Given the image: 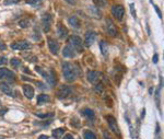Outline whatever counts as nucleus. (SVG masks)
I'll use <instances>...</instances> for the list:
<instances>
[{
    "label": "nucleus",
    "instance_id": "nucleus-1",
    "mask_svg": "<svg viewBox=\"0 0 164 139\" xmlns=\"http://www.w3.org/2000/svg\"><path fill=\"white\" fill-rule=\"evenodd\" d=\"M62 74L66 79V81L68 82H73L78 77V70L75 69V67L70 63H62Z\"/></svg>",
    "mask_w": 164,
    "mask_h": 139
},
{
    "label": "nucleus",
    "instance_id": "nucleus-2",
    "mask_svg": "<svg viewBox=\"0 0 164 139\" xmlns=\"http://www.w3.org/2000/svg\"><path fill=\"white\" fill-rule=\"evenodd\" d=\"M16 74L7 68H0V82L13 83L16 81Z\"/></svg>",
    "mask_w": 164,
    "mask_h": 139
},
{
    "label": "nucleus",
    "instance_id": "nucleus-3",
    "mask_svg": "<svg viewBox=\"0 0 164 139\" xmlns=\"http://www.w3.org/2000/svg\"><path fill=\"white\" fill-rule=\"evenodd\" d=\"M68 45H70L71 47L75 50V53H81L82 50H83L81 38L77 35H72L68 38Z\"/></svg>",
    "mask_w": 164,
    "mask_h": 139
},
{
    "label": "nucleus",
    "instance_id": "nucleus-4",
    "mask_svg": "<svg viewBox=\"0 0 164 139\" xmlns=\"http://www.w3.org/2000/svg\"><path fill=\"white\" fill-rule=\"evenodd\" d=\"M106 121H107V123H109V129H111L115 135H117V136H120V130H119V127H118L117 123H116V118H115V117L111 116V115H109V116H106Z\"/></svg>",
    "mask_w": 164,
    "mask_h": 139
},
{
    "label": "nucleus",
    "instance_id": "nucleus-5",
    "mask_svg": "<svg viewBox=\"0 0 164 139\" xmlns=\"http://www.w3.org/2000/svg\"><path fill=\"white\" fill-rule=\"evenodd\" d=\"M51 21H53V18L49 13L47 12H44L42 14V26L44 32H48L49 29H51Z\"/></svg>",
    "mask_w": 164,
    "mask_h": 139
},
{
    "label": "nucleus",
    "instance_id": "nucleus-6",
    "mask_svg": "<svg viewBox=\"0 0 164 139\" xmlns=\"http://www.w3.org/2000/svg\"><path fill=\"white\" fill-rule=\"evenodd\" d=\"M112 14H113L118 21H122L123 18H124V14H125L124 7L120 5L113 6V8H112Z\"/></svg>",
    "mask_w": 164,
    "mask_h": 139
},
{
    "label": "nucleus",
    "instance_id": "nucleus-7",
    "mask_svg": "<svg viewBox=\"0 0 164 139\" xmlns=\"http://www.w3.org/2000/svg\"><path fill=\"white\" fill-rule=\"evenodd\" d=\"M71 94V88L68 85H60L57 90V98L58 99H66L67 97Z\"/></svg>",
    "mask_w": 164,
    "mask_h": 139
},
{
    "label": "nucleus",
    "instance_id": "nucleus-8",
    "mask_svg": "<svg viewBox=\"0 0 164 139\" xmlns=\"http://www.w3.org/2000/svg\"><path fill=\"white\" fill-rule=\"evenodd\" d=\"M31 47V44L27 41H19V42H16L11 45V48L12 50H29Z\"/></svg>",
    "mask_w": 164,
    "mask_h": 139
},
{
    "label": "nucleus",
    "instance_id": "nucleus-9",
    "mask_svg": "<svg viewBox=\"0 0 164 139\" xmlns=\"http://www.w3.org/2000/svg\"><path fill=\"white\" fill-rule=\"evenodd\" d=\"M96 38V33L94 31H88L85 33V36H84V45L87 47H90L92 44L94 43Z\"/></svg>",
    "mask_w": 164,
    "mask_h": 139
},
{
    "label": "nucleus",
    "instance_id": "nucleus-10",
    "mask_svg": "<svg viewBox=\"0 0 164 139\" xmlns=\"http://www.w3.org/2000/svg\"><path fill=\"white\" fill-rule=\"evenodd\" d=\"M106 30L107 33L111 36H116L117 35V29H116V25L114 24V22L111 19H106Z\"/></svg>",
    "mask_w": 164,
    "mask_h": 139
},
{
    "label": "nucleus",
    "instance_id": "nucleus-11",
    "mask_svg": "<svg viewBox=\"0 0 164 139\" xmlns=\"http://www.w3.org/2000/svg\"><path fill=\"white\" fill-rule=\"evenodd\" d=\"M48 47H49V50H51L53 54H58L59 52V48H60V45L57 41L53 40V38L49 37L48 38Z\"/></svg>",
    "mask_w": 164,
    "mask_h": 139
},
{
    "label": "nucleus",
    "instance_id": "nucleus-12",
    "mask_svg": "<svg viewBox=\"0 0 164 139\" xmlns=\"http://www.w3.org/2000/svg\"><path fill=\"white\" fill-rule=\"evenodd\" d=\"M75 50H73L72 47H71L70 45H67V46H65L64 50H62V56L64 57H67V58H72V57L75 56Z\"/></svg>",
    "mask_w": 164,
    "mask_h": 139
},
{
    "label": "nucleus",
    "instance_id": "nucleus-13",
    "mask_svg": "<svg viewBox=\"0 0 164 139\" xmlns=\"http://www.w3.org/2000/svg\"><path fill=\"white\" fill-rule=\"evenodd\" d=\"M0 91H2L5 94L9 95V97H14L13 90H12V88L10 87L8 83H3V82L0 83Z\"/></svg>",
    "mask_w": 164,
    "mask_h": 139
},
{
    "label": "nucleus",
    "instance_id": "nucleus-14",
    "mask_svg": "<svg viewBox=\"0 0 164 139\" xmlns=\"http://www.w3.org/2000/svg\"><path fill=\"white\" fill-rule=\"evenodd\" d=\"M87 78L88 81L91 83H95L96 81H99V78H100V74L98 71H93V70H90L87 74Z\"/></svg>",
    "mask_w": 164,
    "mask_h": 139
},
{
    "label": "nucleus",
    "instance_id": "nucleus-15",
    "mask_svg": "<svg viewBox=\"0 0 164 139\" xmlns=\"http://www.w3.org/2000/svg\"><path fill=\"white\" fill-rule=\"evenodd\" d=\"M23 92H24V95L27 99H33L34 97V89L33 87H31L30 84H24L23 85Z\"/></svg>",
    "mask_w": 164,
    "mask_h": 139
},
{
    "label": "nucleus",
    "instance_id": "nucleus-16",
    "mask_svg": "<svg viewBox=\"0 0 164 139\" xmlns=\"http://www.w3.org/2000/svg\"><path fill=\"white\" fill-rule=\"evenodd\" d=\"M81 114L89 121H93L95 118V114H94L93 110H91V108H83L81 111Z\"/></svg>",
    "mask_w": 164,
    "mask_h": 139
},
{
    "label": "nucleus",
    "instance_id": "nucleus-17",
    "mask_svg": "<svg viewBox=\"0 0 164 139\" xmlns=\"http://www.w3.org/2000/svg\"><path fill=\"white\" fill-rule=\"evenodd\" d=\"M57 33L60 38H65L68 35V30H67L66 26H64V25L59 23V24L57 25Z\"/></svg>",
    "mask_w": 164,
    "mask_h": 139
},
{
    "label": "nucleus",
    "instance_id": "nucleus-18",
    "mask_svg": "<svg viewBox=\"0 0 164 139\" xmlns=\"http://www.w3.org/2000/svg\"><path fill=\"white\" fill-rule=\"evenodd\" d=\"M68 22L73 29H79V27L81 26V22H80L78 17H70V18L68 19Z\"/></svg>",
    "mask_w": 164,
    "mask_h": 139
},
{
    "label": "nucleus",
    "instance_id": "nucleus-19",
    "mask_svg": "<svg viewBox=\"0 0 164 139\" xmlns=\"http://www.w3.org/2000/svg\"><path fill=\"white\" fill-rule=\"evenodd\" d=\"M46 80L48 81V83L51 85V87L56 84V81H57V80H56V74H55V71H54L53 69H51L48 71V74H47Z\"/></svg>",
    "mask_w": 164,
    "mask_h": 139
},
{
    "label": "nucleus",
    "instance_id": "nucleus-20",
    "mask_svg": "<svg viewBox=\"0 0 164 139\" xmlns=\"http://www.w3.org/2000/svg\"><path fill=\"white\" fill-rule=\"evenodd\" d=\"M100 50L102 52V55L103 56H107L109 54V45L105 41H101L100 42Z\"/></svg>",
    "mask_w": 164,
    "mask_h": 139
},
{
    "label": "nucleus",
    "instance_id": "nucleus-21",
    "mask_svg": "<svg viewBox=\"0 0 164 139\" xmlns=\"http://www.w3.org/2000/svg\"><path fill=\"white\" fill-rule=\"evenodd\" d=\"M65 128H57V129L53 130V136L55 137V139H61V137L65 134Z\"/></svg>",
    "mask_w": 164,
    "mask_h": 139
},
{
    "label": "nucleus",
    "instance_id": "nucleus-22",
    "mask_svg": "<svg viewBox=\"0 0 164 139\" xmlns=\"http://www.w3.org/2000/svg\"><path fill=\"white\" fill-rule=\"evenodd\" d=\"M49 97L47 94H40L37 97V105H42V104L49 102Z\"/></svg>",
    "mask_w": 164,
    "mask_h": 139
},
{
    "label": "nucleus",
    "instance_id": "nucleus-23",
    "mask_svg": "<svg viewBox=\"0 0 164 139\" xmlns=\"http://www.w3.org/2000/svg\"><path fill=\"white\" fill-rule=\"evenodd\" d=\"M44 0H25V2L29 3L30 6H33V7H38L43 3Z\"/></svg>",
    "mask_w": 164,
    "mask_h": 139
},
{
    "label": "nucleus",
    "instance_id": "nucleus-24",
    "mask_svg": "<svg viewBox=\"0 0 164 139\" xmlns=\"http://www.w3.org/2000/svg\"><path fill=\"white\" fill-rule=\"evenodd\" d=\"M83 138L84 139H96V136L94 135V132H92L91 130H85L83 134Z\"/></svg>",
    "mask_w": 164,
    "mask_h": 139
},
{
    "label": "nucleus",
    "instance_id": "nucleus-25",
    "mask_svg": "<svg viewBox=\"0 0 164 139\" xmlns=\"http://www.w3.org/2000/svg\"><path fill=\"white\" fill-rule=\"evenodd\" d=\"M10 64H11V66L14 68V69H17V68H19L21 66V60L19 58H12L11 61H10Z\"/></svg>",
    "mask_w": 164,
    "mask_h": 139
},
{
    "label": "nucleus",
    "instance_id": "nucleus-26",
    "mask_svg": "<svg viewBox=\"0 0 164 139\" xmlns=\"http://www.w3.org/2000/svg\"><path fill=\"white\" fill-rule=\"evenodd\" d=\"M30 24H31V21H30L29 19H24V20H21L20 22H19V25H20L21 27H23V29L29 27Z\"/></svg>",
    "mask_w": 164,
    "mask_h": 139
},
{
    "label": "nucleus",
    "instance_id": "nucleus-27",
    "mask_svg": "<svg viewBox=\"0 0 164 139\" xmlns=\"http://www.w3.org/2000/svg\"><path fill=\"white\" fill-rule=\"evenodd\" d=\"M93 1H94V3H95L96 7H99V8H103L107 5L106 0H93Z\"/></svg>",
    "mask_w": 164,
    "mask_h": 139
},
{
    "label": "nucleus",
    "instance_id": "nucleus-28",
    "mask_svg": "<svg viewBox=\"0 0 164 139\" xmlns=\"http://www.w3.org/2000/svg\"><path fill=\"white\" fill-rule=\"evenodd\" d=\"M38 117L41 118H47V117H53L54 116V113H46V114H40V113H36Z\"/></svg>",
    "mask_w": 164,
    "mask_h": 139
},
{
    "label": "nucleus",
    "instance_id": "nucleus-29",
    "mask_svg": "<svg viewBox=\"0 0 164 139\" xmlns=\"http://www.w3.org/2000/svg\"><path fill=\"white\" fill-rule=\"evenodd\" d=\"M7 63H8L7 57H5V56H1V57H0V66H1V65H6Z\"/></svg>",
    "mask_w": 164,
    "mask_h": 139
},
{
    "label": "nucleus",
    "instance_id": "nucleus-30",
    "mask_svg": "<svg viewBox=\"0 0 164 139\" xmlns=\"http://www.w3.org/2000/svg\"><path fill=\"white\" fill-rule=\"evenodd\" d=\"M19 2V0H5V5H13V3Z\"/></svg>",
    "mask_w": 164,
    "mask_h": 139
},
{
    "label": "nucleus",
    "instance_id": "nucleus-31",
    "mask_svg": "<svg viewBox=\"0 0 164 139\" xmlns=\"http://www.w3.org/2000/svg\"><path fill=\"white\" fill-rule=\"evenodd\" d=\"M154 9H155V11H157V16H159V18H162V13H161V11L159 10V8H157V6H154Z\"/></svg>",
    "mask_w": 164,
    "mask_h": 139
},
{
    "label": "nucleus",
    "instance_id": "nucleus-32",
    "mask_svg": "<svg viewBox=\"0 0 164 139\" xmlns=\"http://www.w3.org/2000/svg\"><path fill=\"white\" fill-rule=\"evenodd\" d=\"M130 8H131V13H133V17H135V18H136V12H135V6H133V3H131V5H130Z\"/></svg>",
    "mask_w": 164,
    "mask_h": 139
},
{
    "label": "nucleus",
    "instance_id": "nucleus-33",
    "mask_svg": "<svg viewBox=\"0 0 164 139\" xmlns=\"http://www.w3.org/2000/svg\"><path fill=\"white\" fill-rule=\"evenodd\" d=\"M64 139H75V138H73V136L71 134H67L66 136L64 137Z\"/></svg>",
    "mask_w": 164,
    "mask_h": 139
},
{
    "label": "nucleus",
    "instance_id": "nucleus-34",
    "mask_svg": "<svg viewBox=\"0 0 164 139\" xmlns=\"http://www.w3.org/2000/svg\"><path fill=\"white\" fill-rule=\"evenodd\" d=\"M6 48H7V46H6V45L3 44L1 41H0V50H6Z\"/></svg>",
    "mask_w": 164,
    "mask_h": 139
},
{
    "label": "nucleus",
    "instance_id": "nucleus-35",
    "mask_svg": "<svg viewBox=\"0 0 164 139\" xmlns=\"http://www.w3.org/2000/svg\"><path fill=\"white\" fill-rule=\"evenodd\" d=\"M104 137H105V139H111V137H109V135L107 132H104Z\"/></svg>",
    "mask_w": 164,
    "mask_h": 139
},
{
    "label": "nucleus",
    "instance_id": "nucleus-36",
    "mask_svg": "<svg viewBox=\"0 0 164 139\" xmlns=\"http://www.w3.org/2000/svg\"><path fill=\"white\" fill-rule=\"evenodd\" d=\"M37 85H40L41 89H45V88H46V87H45V84H43L42 82H37Z\"/></svg>",
    "mask_w": 164,
    "mask_h": 139
},
{
    "label": "nucleus",
    "instance_id": "nucleus-37",
    "mask_svg": "<svg viewBox=\"0 0 164 139\" xmlns=\"http://www.w3.org/2000/svg\"><path fill=\"white\" fill-rule=\"evenodd\" d=\"M38 139H48V136H45V135H41L38 137Z\"/></svg>",
    "mask_w": 164,
    "mask_h": 139
},
{
    "label": "nucleus",
    "instance_id": "nucleus-38",
    "mask_svg": "<svg viewBox=\"0 0 164 139\" xmlns=\"http://www.w3.org/2000/svg\"><path fill=\"white\" fill-rule=\"evenodd\" d=\"M66 1L68 3H70V5H75V0H66Z\"/></svg>",
    "mask_w": 164,
    "mask_h": 139
},
{
    "label": "nucleus",
    "instance_id": "nucleus-39",
    "mask_svg": "<svg viewBox=\"0 0 164 139\" xmlns=\"http://www.w3.org/2000/svg\"><path fill=\"white\" fill-rule=\"evenodd\" d=\"M153 63H157V55L153 56Z\"/></svg>",
    "mask_w": 164,
    "mask_h": 139
},
{
    "label": "nucleus",
    "instance_id": "nucleus-40",
    "mask_svg": "<svg viewBox=\"0 0 164 139\" xmlns=\"http://www.w3.org/2000/svg\"><path fill=\"white\" fill-rule=\"evenodd\" d=\"M144 112H146V110L143 108V110H142V114H141V117H142V118L144 117Z\"/></svg>",
    "mask_w": 164,
    "mask_h": 139
},
{
    "label": "nucleus",
    "instance_id": "nucleus-41",
    "mask_svg": "<svg viewBox=\"0 0 164 139\" xmlns=\"http://www.w3.org/2000/svg\"><path fill=\"white\" fill-rule=\"evenodd\" d=\"M0 139H3V137H2V136H0Z\"/></svg>",
    "mask_w": 164,
    "mask_h": 139
}]
</instances>
